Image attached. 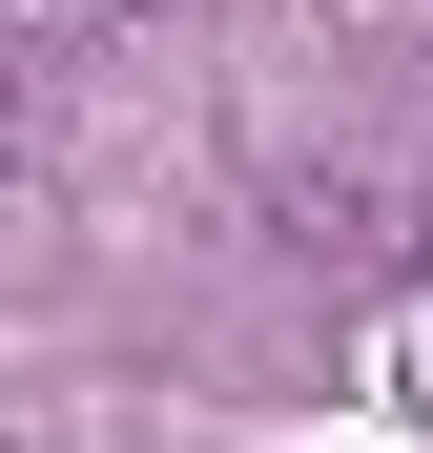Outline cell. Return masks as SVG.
I'll return each mask as SVG.
<instances>
[{"label": "cell", "instance_id": "cell-1", "mask_svg": "<svg viewBox=\"0 0 433 453\" xmlns=\"http://www.w3.org/2000/svg\"><path fill=\"white\" fill-rule=\"evenodd\" d=\"M21 165H42V62L0 42V186H21Z\"/></svg>", "mask_w": 433, "mask_h": 453}]
</instances>
